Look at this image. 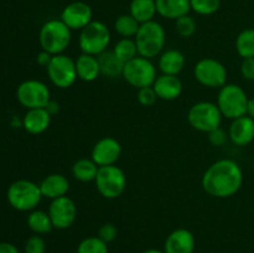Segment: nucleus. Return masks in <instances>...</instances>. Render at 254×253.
<instances>
[{
    "label": "nucleus",
    "instance_id": "a878e982",
    "mask_svg": "<svg viewBox=\"0 0 254 253\" xmlns=\"http://www.w3.org/2000/svg\"><path fill=\"white\" fill-rule=\"evenodd\" d=\"M129 14L139 22L144 24L154 20L156 12L155 0H131L129 5Z\"/></svg>",
    "mask_w": 254,
    "mask_h": 253
},
{
    "label": "nucleus",
    "instance_id": "2f4dec72",
    "mask_svg": "<svg viewBox=\"0 0 254 253\" xmlns=\"http://www.w3.org/2000/svg\"><path fill=\"white\" fill-rule=\"evenodd\" d=\"M196 30H197V24L191 15H184L175 20V31L183 39H189V37L193 36Z\"/></svg>",
    "mask_w": 254,
    "mask_h": 253
},
{
    "label": "nucleus",
    "instance_id": "79ce46f5",
    "mask_svg": "<svg viewBox=\"0 0 254 253\" xmlns=\"http://www.w3.org/2000/svg\"><path fill=\"white\" fill-rule=\"evenodd\" d=\"M247 116L254 119V97L253 98L248 99V106H247Z\"/></svg>",
    "mask_w": 254,
    "mask_h": 253
},
{
    "label": "nucleus",
    "instance_id": "39448f33",
    "mask_svg": "<svg viewBox=\"0 0 254 253\" xmlns=\"http://www.w3.org/2000/svg\"><path fill=\"white\" fill-rule=\"evenodd\" d=\"M248 99L250 98L242 87L236 83H226L218 89L216 104L223 117L233 121L240 117L247 116Z\"/></svg>",
    "mask_w": 254,
    "mask_h": 253
},
{
    "label": "nucleus",
    "instance_id": "4468645a",
    "mask_svg": "<svg viewBox=\"0 0 254 253\" xmlns=\"http://www.w3.org/2000/svg\"><path fill=\"white\" fill-rule=\"evenodd\" d=\"M60 19L72 30L81 31L89 22L93 21V11L92 7L84 1H73L66 5L61 12Z\"/></svg>",
    "mask_w": 254,
    "mask_h": 253
},
{
    "label": "nucleus",
    "instance_id": "1a4fd4ad",
    "mask_svg": "<svg viewBox=\"0 0 254 253\" xmlns=\"http://www.w3.org/2000/svg\"><path fill=\"white\" fill-rule=\"evenodd\" d=\"M122 77L127 83L139 89L143 87L153 86L154 81L158 77V68L151 60L136 56L135 59L124 64Z\"/></svg>",
    "mask_w": 254,
    "mask_h": 253
},
{
    "label": "nucleus",
    "instance_id": "473e14b6",
    "mask_svg": "<svg viewBox=\"0 0 254 253\" xmlns=\"http://www.w3.org/2000/svg\"><path fill=\"white\" fill-rule=\"evenodd\" d=\"M191 10L196 14L208 16L218 11L221 6V0H190Z\"/></svg>",
    "mask_w": 254,
    "mask_h": 253
},
{
    "label": "nucleus",
    "instance_id": "5701e85b",
    "mask_svg": "<svg viewBox=\"0 0 254 253\" xmlns=\"http://www.w3.org/2000/svg\"><path fill=\"white\" fill-rule=\"evenodd\" d=\"M156 12L164 19L176 20L191 11L190 0H155Z\"/></svg>",
    "mask_w": 254,
    "mask_h": 253
},
{
    "label": "nucleus",
    "instance_id": "f8f14e48",
    "mask_svg": "<svg viewBox=\"0 0 254 253\" xmlns=\"http://www.w3.org/2000/svg\"><path fill=\"white\" fill-rule=\"evenodd\" d=\"M46 72L51 83L60 89L69 88L78 79L74 60L64 54L52 56Z\"/></svg>",
    "mask_w": 254,
    "mask_h": 253
},
{
    "label": "nucleus",
    "instance_id": "72a5a7b5",
    "mask_svg": "<svg viewBox=\"0 0 254 253\" xmlns=\"http://www.w3.org/2000/svg\"><path fill=\"white\" fill-rule=\"evenodd\" d=\"M136 99H138L139 104H141L143 107H151L156 103V101L159 98L155 89L153 88V86H149L138 89V92H136Z\"/></svg>",
    "mask_w": 254,
    "mask_h": 253
},
{
    "label": "nucleus",
    "instance_id": "c03bdc74",
    "mask_svg": "<svg viewBox=\"0 0 254 253\" xmlns=\"http://www.w3.org/2000/svg\"><path fill=\"white\" fill-rule=\"evenodd\" d=\"M253 169H254V159H253Z\"/></svg>",
    "mask_w": 254,
    "mask_h": 253
},
{
    "label": "nucleus",
    "instance_id": "7ed1b4c3",
    "mask_svg": "<svg viewBox=\"0 0 254 253\" xmlns=\"http://www.w3.org/2000/svg\"><path fill=\"white\" fill-rule=\"evenodd\" d=\"M134 40L138 47L139 56L153 60L164 51L166 44L165 29L155 20L144 22L140 24Z\"/></svg>",
    "mask_w": 254,
    "mask_h": 253
},
{
    "label": "nucleus",
    "instance_id": "c756f323",
    "mask_svg": "<svg viewBox=\"0 0 254 253\" xmlns=\"http://www.w3.org/2000/svg\"><path fill=\"white\" fill-rule=\"evenodd\" d=\"M112 51L124 63L139 56L138 47H136L135 40L134 39H121L119 41L116 42Z\"/></svg>",
    "mask_w": 254,
    "mask_h": 253
},
{
    "label": "nucleus",
    "instance_id": "c85d7f7f",
    "mask_svg": "<svg viewBox=\"0 0 254 253\" xmlns=\"http://www.w3.org/2000/svg\"><path fill=\"white\" fill-rule=\"evenodd\" d=\"M236 51L243 59L254 57V29H245L236 39Z\"/></svg>",
    "mask_w": 254,
    "mask_h": 253
},
{
    "label": "nucleus",
    "instance_id": "f704fd0d",
    "mask_svg": "<svg viewBox=\"0 0 254 253\" xmlns=\"http://www.w3.org/2000/svg\"><path fill=\"white\" fill-rule=\"evenodd\" d=\"M24 250L25 253H45L46 252V242L42 236L34 235L27 238Z\"/></svg>",
    "mask_w": 254,
    "mask_h": 253
},
{
    "label": "nucleus",
    "instance_id": "cd10ccee",
    "mask_svg": "<svg viewBox=\"0 0 254 253\" xmlns=\"http://www.w3.org/2000/svg\"><path fill=\"white\" fill-rule=\"evenodd\" d=\"M140 24L130 14L119 15L114 21V31L122 39H134L138 34Z\"/></svg>",
    "mask_w": 254,
    "mask_h": 253
},
{
    "label": "nucleus",
    "instance_id": "e433bc0d",
    "mask_svg": "<svg viewBox=\"0 0 254 253\" xmlns=\"http://www.w3.org/2000/svg\"><path fill=\"white\" fill-rule=\"evenodd\" d=\"M207 135H208V141H210L211 145L217 146V148H221V146L225 145V144L227 143L228 139H230L228 138L227 131H226L225 129L221 128V126L220 128L215 129V130L210 131Z\"/></svg>",
    "mask_w": 254,
    "mask_h": 253
},
{
    "label": "nucleus",
    "instance_id": "4be33fe9",
    "mask_svg": "<svg viewBox=\"0 0 254 253\" xmlns=\"http://www.w3.org/2000/svg\"><path fill=\"white\" fill-rule=\"evenodd\" d=\"M78 79L83 82H94L101 76L98 57L88 54H81L74 60Z\"/></svg>",
    "mask_w": 254,
    "mask_h": 253
},
{
    "label": "nucleus",
    "instance_id": "58836bf2",
    "mask_svg": "<svg viewBox=\"0 0 254 253\" xmlns=\"http://www.w3.org/2000/svg\"><path fill=\"white\" fill-rule=\"evenodd\" d=\"M51 60H52V55L49 54V52L44 51V50H41V51H40L36 56L37 64H40L41 67H45V68L49 66L50 62H51Z\"/></svg>",
    "mask_w": 254,
    "mask_h": 253
},
{
    "label": "nucleus",
    "instance_id": "412c9836",
    "mask_svg": "<svg viewBox=\"0 0 254 253\" xmlns=\"http://www.w3.org/2000/svg\"><path fill=\"white\" fill-rule=\"evenodd\" d=\"M186 63L185 55L176 49L164 50L159 55L158 67L159 71L164 74H173V76H179L184 69Z\"/></svg>",
    "mask_w": 254,
    "mask_h": 253
},
{
    "label": "nucleus",
    "instance_id": "ea45409f",
    "mask_svg": "<svg viewBox=\"0 0 254 253\" xmlns=\"http://www.w3.org/2000/svg\"><path fill=\"white\" fill-rule=\"evenodd\" d=\"M0 253H20L16 246L10 242H0Z\"/></svg>",
    "mask_w": 254,
    "mask_h": 253
},
{
    "label": "nucleus",
    "instance_id": "ddd939ff",
    "mask_svg": "<svg viewBox=\"0 0 254 253\" xmlns=\"http://www.w3.org/2000/svg\"><path fill=\"white\" fill-rule=\"evenodd\" d=\"M47 212L51 217L54 228H56V230H67L76 221L77 206L76 202L69 196L66 195L51 200Z\"/></svg>",
    "mask_w": 254,
    "mask_h": 253
},
{
    "label": "nucleus",
    "instance_id": "423d86ee",
    "mask_svg": "<svg viewBox=\"0 0 254 253\" xmlns=\"http://www.w3.org/2000/svg\"><path fill=\"white\" fill-rule=\"evenodd\" d=\"M111 40L109 27L104 22L93 20L79 31L78 46L82 54L99 56L108 50Z\"/></svg>",
    "mask_w": 254,
    "mask_h": 253
},
{
    "label": "nucleus",
    "instance_id": "6ab92c4d",
    "mask_svg": "<svg viewBox=\"0 0 254 253\" xmlns=\"http://www.w3.org/2000/svg\"><path fill=\"white\" fill-rule=\"evenodd\" d=\"M40 185L42 197L55 200V198L66 196L69 190V181L64 174L54 173L45 176Z\"/></svg>",
    "mask_w": 254,
    "mask_h": 253
},
{
    "label": "nucleus",
    "instance_id": "4c0bfd02",
    "mask_svg": "<svg viewBox=\"0 0 254 253\" xmlns=\"http://www.w3.org/2000/svg\"><path fill=\"white\" fill-rule=\"evenodd\" d=\"M241 74L246 81H254V57L242 60Z\"/></svg>",
    "mask_w": 254,
    "mask_h": 253
},
{
    "label": "nucleus",
    "instance_id": "9d476101",
    "mask_svg": "<svg viewBox=\"0 0 254 253\" xmlns=\"http://www.w3.org/2000/svg\"><path fill=\"white\" fill-rule=\"evenodd\" d=\"M196 81L207 88H218L227 83L228 72L225 64L213 57H203L193 67Z\"/></svg>",
    "mask_w": 254,
    "mask_h": 253
},
{
    "label": "nucleus",
    "instance_id": "37998d69",
    "mask_svg": "<svg viewBox=\"0 0 254 253\" xmlns=\"http://www.w3.org/2000/svg\"><path fill=\"white\" fill-rule=\"evenodd\" d=\"M141 253H165V252H164V251H160V250H155V248H150V250H146Z\"/></svg>",
    "mask_w": 254,
    "mask_h": 253
},
{
    "label": "nucleus",
    "instance_id": "f257e3e1",
    "mask_svg": "<svg viewBox=\"0 0 254 253\" xmlns=\"http://www.w3.org/2000/svg\"><path fill=\"white\" fill-rule=\"evenodd\" d=\"M201 185L207 195L216 198H228L236 195L243 185V171L232 159H220L203 173Z\"/></svg>",
    "mask_w": 254,
    "mask_h": 253
},
{
    "label": "nucleus",
    "instance_id": "bb28decb",
    "mask_svg": "<svg viewBox=\"0 0 254 253\" xmlns=\"http://www.w3.org/2000/svg\"><path fill=\"white\" fill-rule=\"evenodd\" d=\"M99 166L92 159L81 158L72 165V176L79 183H92L96 180Z\"/></svg>",
    "mask_w": 254,
    "mask_h": 253
},
{
    "label": "nucleus",
    "instance_id": "a211bd4d",
    "mask_svg": "<svg viewBox=\"0 0 254 253\" xmlns=\"http://www.w3.org/2000/svg\"><path fill=\"white\" fill-rule=\"evenodd\" d=\"M183 87L181 79L173 74H158L153 83V88L155 89L158 98L166 102L178 99L183 93Z\"/></svg>",
    "mask_w": 254,
    "mask_h": 253
},
{
    "label": "nucleus",
    "instance_id": "aec40b11",
    "mask_svg": "<svg viewBox=\"0 0 254 253\" xmlns=\"http://www.w3.org/2000/svg\"><path fill=\"white\" fill-rule=\"evenodd\" d=\"M51 114L45 108L27 109L24 116L22 126H24V129L29 134L39 135V134L45 133L49 129L50 124H51Z\"/></svg>",
    "mask_w": 254,
    "mask_h": 253
},
{
    "label": "nucleus",
    "instance_id": "f3484780",
    "mask_svg": "<svg viewBox=\"0 0 254 253\" xmlns=\"http://www.w3.org/2000/svg\"><path fill=\"white\" fill-rule=\"evenodd\" d=\"M227 133L228 138L235 145L247 146L254 140V119L248 116L233 119Z\"/></svg>",
    "mask_w": 254,
    "mask_h": 253
},
{
    "label": "nucleus",
    "instance_id": "9b49d317",
    "mask_svg": "<svg viewBox=\"0 0 254 253\" xmlns=\"http://www.w3.org/2000/svg\"><path fill=\"white\" fill-rule=\"evenodd\" d=\"M16 98L19 103L26 109L45 108L51 101V91L42 81L26 79L17 87Z\"/></svg>",
    "mask_w": 254,
    "mask_h": 253
},
{
    "label": "nucleus",
    "instance_id": "393cba45",
    "mask_svg": "<svg viewBox=\"0 0 254 253\" xmlns=\"http://www.w3.org/2000/svg\"><path fill=\"white\" fill-rule=\"evenodd\" d=\"M27 227L34 232V235H46L54 230V225H52L51 217H50L49 212L44 210H35L30 211L26 218Z\"/></svg>",
    "mask_w": 254,
    "mask_h": 253
},
{
    "label": "nucleus",
    "instance_id": "f03ea898",
    "mask_svg": "<svg viewBox=\"0 0 254 253\" xmlns=\"http://www.w3.org/2000/svg\"><path fill=\"white\" fill-rule=\"evenodd\" d=\"M72 41V30L61 19H51L45 22L39 32L41 50L52 56L61 55L68 49Z\"/></svg>",
    "mask_w": 254,
    "mask_h": 253
},
{
    "label": "nucleus",
    "instance_id": "0eeeda50",
    "mask_svg": "<svg viewBox=\"0 0 254 253\" xmlns=\"http://www.w3.org/2000/svg\"><path fill=\"white\" fill-rule=\"evenodd\" d=\"M222 118L223 116L217 104L208 101L192 104L188 112V122L191 128L206 134L220 128Z\"/></svg>",
    "mask_w": 254,
    "mask_h": 253
},
{
    "label": "nucleus",
    "instance_id": "a19ab883",
    "mask_svg": "<svg viewBox=\"0 0 254 253\" xmlns=\"http://www.w3.org/2000/svg\"><path fill=\"white\" fill-rule=\"evenodd\" d=\"M45 109H46V111L51 114V117H54L60 112V104L57 103L56 101H54V99H51V101L47 103V106L45 107Z\"/></svg>",
    "mask_w": 254,
    "mask_h": 253
},
{
    "label": "nucleus",
    "instance_id": "b1692460",
    "mask_svg": "<svg viewBox=\"0 0 254 253\" xmlns=\"http://www.w3.org/2000/svg\"><path fill=\"white\" fill-rule=\"evenodd\" d=\"M98 57L99 67H101V74L107 78H117L122 77L124 68V62L121 61L118 57L114 55L112 50H107Z\"/></svg>",
    "mask_w": 254,
    "mask_h": 253
},
{
    "label": "nucleus",
    "instance_id": "2eb2a0df",
    "mask_svg": "<svg viewBox=\"0 0 254 253\" xmlns=\"http://www.w3.org/2000/svg\"><path fill=\"white\" fill-rule=\"evenodd\" d=\"M122 155V145L113 136H104L93 145L91 159L98 166L114 165Z\"/></svg>",
    "mask_w": 254,
    "mask_h": 253
},
{
    "label": "nucleus",
    "instance_id": "6e6552de",
    "mask_svg": "<svg viewBox=\"0 0 254 253\" xmlns=\"http://www.w3.org/2000/svg\"><path fill=\"white\" fill-rule=\"evenodd\" d=\"M96 189L102 197L107 200H116L121 197L127 188V176L117 164L108 166H99L97 173Z\"/></svg>",
    "mask_w": 254,
    "mask_h": 253
},
{
    "label": "nucleus",
    "instance_id": "7c9ffc66",
    "mask_svg": "<svg viewBox=\"0 0 254 253\" xmlns=\"http://www.w3.org/2000/svg\"><path fill=\"white\" fill-rule=\"evenodd\" d=\"M76 253H109L108 245L98 236H91L79 242Z\"/></svg>",
    "mask_w": 254,
    "mask_h": 253
},
{
    "label": "nucleus",
    "instance_id": "dca6fc26",
    "mask_svg": "<svg viewBox=\"0 0 254 253\" xmlns=\"http://www.w3.org/2000/svg\"><path fill=\"white\" fill-rule=\"evenodd\" d=\"M195 246V236L191 231L176 228L166 237L163 251L165 253H193Z\"/></svg>",
    "mask_w": 254,
    "mask_h": 253
},
{
    "label": "nucleus",
    "instance_id": "c9c22d12",
    "mask_svg": "<svg viewBox=\"0 0 254 253\" xmlns=\"http://www.w3.org/2000/svg\"><path fill=\"white\" fill-rule=\"evenodd\" d=\"M97 236H98L103 242L109 245V243L113 242L117 238V236H118V228H117L113 223H104V225H102L101 227H99Z\"/></svg>",
    "mask_w": 254,
    "mask_h": 253
},
{
    "label": "nucleus",
    "instance_id": "20e7f679",
    "mask_svg": "<svg viewBox=\"0 0 254 253\" xmlns=\"http://www.w3.org/2000/svg\"><path fill=\"white\" fill-rule=\"evenodd\" d=\"M6 198L12 208L21 212H30L37 208L42 200L40 185L31 180L20 179L7 188Z\"/></svg>",
    "mask_w": 254,
    "mask_h": 253
}]
</instances>
